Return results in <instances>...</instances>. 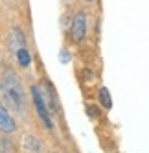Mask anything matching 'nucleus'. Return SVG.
<instances>
[{
  "instance_id": "obj_8",
  "label": "nucleus",
  "mask_w": 149,
  "mask_h": 153,
  "mask_svg": "<svg viewBox=\"0 0 149 153\" xmlns=\"http://www.w3.org/2000/svg\"><path fill=\"white\" fill-rule=\"evenodd\" d=\"M98 100H100V103L103 105V109H107V111L112 107V98H111V92H109L107 87H100V91H98Z\"/></svg>"
},
{
  "instance_id": "obj_7",
  "label": "nucleus",
  "mask_w": 149,
  "mask_h": 153,
  "mask_svg": "<svg viewBox=\"0 0 149 153\" xmlns=\"http://www.w3.org/2000/svg\"><path fill=\"white\" fill-rule=\"evenodd\" d=\"M0 153H15V142L6 133H0Z\"/></svg>"
},
{
  "instance_id": "obj_3",
  "label": "nucleus",
  "mask_w": 149,
  "mask_h": 153,
  "mask_svg": "<svg viewBox=\"0 0 149 153\" xmlns=\"http://www.w3.org/2000/svg\"><path fill=\"white\" fill-rule=\"evenodd\" d=\"M30 92H31V100H33V107H35V111H37V116L41 118V122L44 124V127L52 129L54 127V122H52V113H50V109L44 102V96H42L41 92V87L37 85H31L30 87Z\"/></svg>"
},
{
  "instance_id": "obj_2",
  "label": "nucleus",
  "mask_w": 149,
  "mask_h": 153,
  "mask_svg": "<svg viewBox=\"0 0 149 153\" xmlns=\"http://www.w3.org/2000/svg\"><path fill=\"white\" fill-rule=\"evenodd\" d=\"M89 35V17L85 13V9H77L72 17L70 30H68V37L74 45H81Z\"/></svg>"
},
{
  "instance_id": "obj_5",
  "label": "nucleus",
  "mask_w": 149,
  "mask_h": 153,
  "mask_svg": "<svg viewBox=\"0 0 149 153\" xmlns=\"http://www.w3.org/2000/svg\"><path fill=\"white\" fill-rule=\"evenodd\" d=\"M7 45H9V50H11L13 53H15L18 48L26 46V35H24L22 28L13 26L11 30H9V35H7Z\"/></svg>"
},
{
  "instance_id": "obj_6",
  "label": "nucleus",
  "mask_w": 149,
  "mask_h": 153,
  "mask_svg": "<svg viewBox=\"0 0 149 153\" xmlns=\"http://www.w3.org/2000/svg\"><path fill=\"white\" fill-rule=\"evenodd\" d=\"M15 59L18 63V67H22V68H28L30 65H31V53L28 50V46H22V48H18L15 52Z\"/></svg>"
},
{
  "instance_id": "obj_11",
  "label": "nucleus",
  "mask_w": 149,
  "mask_h": 153,
  "mask_svg": "<svg viewBox=\"0 0 149 153\" xmlns=\"http://www.w3.org/2000/svg\"><path fill=\"white\" fill-rule=\"evenodd\" d=\"M85 2H89V4H92V2H96V0H85Z\"/></svg>"
},
{
  "instance_id": "obj_10",
  "label": "nucleus",
  "mask_w": 149,
  "mask_h": 153,
  "mask_svg": "<svg viewBox=\"0 0 149 153\" xmlns=\"http://www.w3.org/2000/svg\"><path fill=\"white\" fill-rule=\"evenodd\" d=\"M59 57H61V61H68V59H70V56H66V50H63Z\"/></svg>"
},
{
  "instance_id": "obj_9",
  "label": "nucleus",
  "mask_w": 149,
  "mask_h": 153,
  "mask_svg": "<svg viewBox=\"0 0 149 153\" xmlns=\"http://www.w3.org/2000/svg\"><path fill=\"white\" fill-rule=\"evenodd\" d=\"M24 148H26V151H28V153H39V151H41V144H39V140H37L35 137H31V135L24 137Z\"/></svg>"
},
{
  "instance_id": "obj_1",
  "label": "nucleus",
  "mask_w": 149,
  "mask_h": 153,
  "mask_svg": "<svg viewBox=\"0 0 149 153\" xmlns=\"http://www.w3.org/2000/svg\"><path fill=\"white\" fill-rule=\"evenodd\" d=\"M0 96L2 102L7 105V109L13 114L24 116L26 114V91L20 81L18 74L13 68H6L0 76Z\"/></svg>"
},
{
  "instance_id": "obj_12",
  "label": "nucleus",
  "mask_w": 149,
  "mask_h": 153,
  "mask_svg": "<svg viewBox=\"0 0 149 153\" xmlns=\"http://www.w3.org/2000/svg\"><path fill=\"white\" fill-rule=\"evenodd\" d=\"M65 2H72V0H65Z\"/></svg>"
},
{
  "instance_id": "obj_4",
  "label": "nucleus",
  "mask_w": 149,
  "mask_h": 153,
  "mask_svg": "<svg viewBox=\"0 0 149 153\" xmlns=\"http://www.w3.org/2000/svg\"><path fill=\"white\" fill-rule=\"evenodd\" d=\"M17 131V120L15 114L7 109V105L0 100V133L11 135Z\"/></svg>"
}]
</instances>
